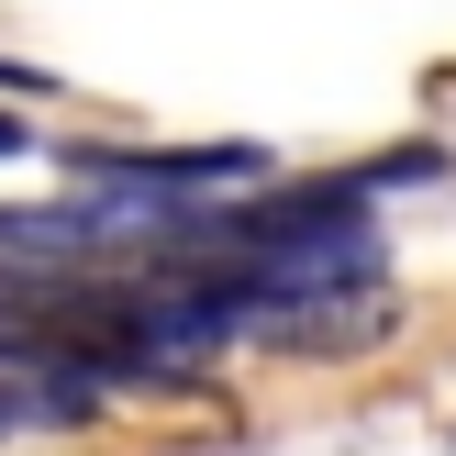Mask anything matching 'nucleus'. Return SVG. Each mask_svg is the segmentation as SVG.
<instances>
[{
	"instance_id": "obj_1",
	"label": "nucleus",
	"mask_w": 456,
	"mask_h": 456,
	"mask_svg": "<svg viewBox=\"0 0 456 456\" xmlns=\"http://www.w3.org/2000/svg\"><path fill=\"white\" fill-rule=\"evenodd\" d=\"M67 167L89 178V190H245V178L267 167L256 145H178V156H156V145H67Z\"/></svg>"
},
{
	"instance_id": "obj_2",
	"label": "nucleus",
	"mask_w": 456,
	"mask_h": 456,
	"mask_svg": "<svg viewBox=\"0 0 456 456\" xmlns=\"http://www.w3.org/2000/svg\"><path fill=\"white\" fill-rule=\"evenodd\" d=\"M22 145H34V134H22V123H12V111H0V156H22Z\"/></svg>"
},
{
	"instance_id": "obj_3",
	"label": "nucleus",
	"mask_w": 456,
	"mask_h": 456,
	"mask_svg": "<svg viewBox=\"0 0 456 456\" xmlns=\"http://www.w3.org/2000/svg\"><path fill=\"white\" fill-rule=\"evenodd\" d=\"M0 89H34V67H12V56H0Z\"/></svg>"
}]
</instances>
